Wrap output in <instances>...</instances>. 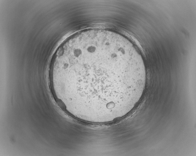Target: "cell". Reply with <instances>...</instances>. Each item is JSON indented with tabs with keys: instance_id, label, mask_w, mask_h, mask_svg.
I'll return each instance as SVG.
<instances>
[{
	"instance_id": "cell-1",
	"label": "cell",
	"mask_w": 196,
	"mask_h": 156,
	"mask_svg": "<svg viewBox=\"0 0 196 156\" xmlns=\"http://www.w3.org/2000/svg\"><path fill=\"white\" fill-rule=\"evenodd\" d=\"M146 73L142 57L122 35L91 29L69 41L60 57L57 80L70 86L74 108L86 117H122L138 104Z\"/></svg>"
}]
</instances>
